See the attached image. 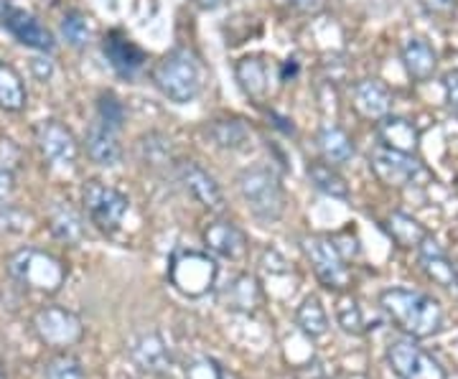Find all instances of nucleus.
Wrapping results in <instances>:
<instances>
[{
    "mask_svg": "<svg viewBox=\"0 0 458 379\" xmlns=\"http://www.w3.org/2000/svg\"><path fill=\"white\" fill-rule=\"evenodd\" d=\"M140 150H143V158L150 165H164L171 161V140H165L158 132H150L146 138H140Z\"/></svg>",
    "mask_w": 458,
    "mask_h": 379,
    "instance_id": "nucleus-34",
    "label": "nucleus"
},
{
    "mask_svg": "<svg viewBox=\"0 0 458 379\" xmlns=\"http://www.w3.org/2000/svg\"><path fill=\"white\" fill-rule=\"evenodd\" d=\"M262 300H265L262 285L250 273L234 275L227 282L225 293H222V303L227 306L229 311H237V314H255L262 306Z\"/></svg>",
    "mask_w": 458,
    "mask_h": 379,
    "instance_id": "nucleus-16",
    "label": "nucleus"
},
{
    "mask_svg": "<svg viewBox=\"0 0 458 379\" xmlns=\"http://www.w3.org/2000/svg\"><path fill=\"white\" fill-rule=\"evenodd\" d=\"M176 173H179V181L183 183V189L197 198L204 209H222L225 206V194L219 189V183L214 179L207 168H201L197 161H181L176 165Z\"/></svg>",
    "mask_w": 458,
    "mask_h": 379,
    "instance_id": "nucleus-14",
    "label": "nucleus"
},
{
    "mask_svg": "<svg viewBox=\"0 0 458 379\" xmlns=\"http://www.w3.org/2000/svg\"><path fill=\"white\" fill-rule=\"evenodd\" d=\"M132 362L138 364L143 372H165L168 364H171V354H168V347H165L164 336L158 331H148V333H140L131 347Z\"/></svg>",
    "mask_w": 458,
    "mask_h": 379,
    "instance_id": "nucleus-18",
    "label": "nucleus"
},
{
    "mask_svg": "<svg viewBox=\"0 0 458 379\" xmlns=\"http://www.w3.org/2000/svg\"><path fill=\"white\" fill-rule=\"evenodd\" d=\"M357 113L369 120H382L393 110V92L379 82V80H361L352 89Z\"/></svg>",
    "mask_w": 458,
    "mask_h": 379,
    "instance_id": "nucleus-17",
    "label": "nucleus"
},
{
    "mask_svg": "<svg viewBox=\"0 0 458 379\" xmlns=\"http://www.w3.org/2000/svg\"><path fill=\"white\" fill-rule=\"evenodd\" d=\"M420 3H423L426 8H430V11H438V13H441V11H448V8L454 5V0H420Z\"/></svg>",
    "mask_w": 458,
    "mask_h": 379,
    "instance_id": "nucleus-42",
    "label": "nucleus"
},
{
    "mask_svg": "<svg viewBox=\"0 0 458 379\" xmlns=\"http://www.w3.org/2000/svg\"><path fill=\"white\" fill-rule=\"evenodd\" d=\"M369 168L375 171V176L387 186H412V183H423L428 179V171L423 164L403 150L387 148V146H377L369 153Z\"/></svg>",
    "mask_w": 458,
    "mask_h": 379,
    "instance_id": "nucleus-8",
    "label": "nucleus"
},
{
    "mask_svg": "<svg viewBox=\"0 0 458 379\" xmlns=\"http://www.w3.org/2000/svg\"><path fill=\"white\" fill-rule=\"evenodd\" d=\"M102 51H105L107 62L120 77H135L146 64V51L123 31L107 33L105 41H102Z\"/></svg>",
    "mask_w": 458,
    "mask_h": 379,
    "instance_id": "nucleus-15",
    "label": "nucleus"
},
{
    "mask_svg": "<svg viewBox=\"0 0 458 379\" xmlns=\"http://www.w3.org/2000/svg\"><path fill=\"white\" fill-rule=\"evenodd\" d=\"M295 326L309 339H321L328 333V314L318 296H306L295 308Z\"/></svg>",
    "mask_w": 458,
    "mask_h": 379,
    "instance_id": "nucleus-26",
    "label": "nucleus"
},
{
    "mask_svg": "<svg viewBox=\"0 0 458 379\" xmlns=\"http://www.w3.org/2000/svg\"><path fill=\"white\" fill-rule=\"evenodd\" d=\"M237 82L245 89L247 97L262 99L267 95V66L260 56H245L234 66Z\"/></svg>",
    "mask_w": 458,
    "mask_h": 379,
    "instance_id": "nucleus-27",
    "label": "nucleus"
},
{
    "mask_svg": "<svg viewBox=\"0 0 458 379\" xmlns=\"http://www.w3.org/2000/svg\"><path fill=\"white\" fill-rule=\"evenodd\" d=\"M49 230L59 242L77 245L84 237V219L80 216V212H77L74 206H69V204H56V206L51 209Z\"/></svg>",
    "mask_w": 458,
    "mask_h": 379,
    "instance_id": "nucleus-24",
    "label": "nucleus"
},
{
    "mask_svg": "<svg viewBox=\"0 0 458 379\" xmlns=\"http://www.w3.org/2000/svg\"><path fill=\"white\" fill-rule=\"evenodd\" d=\"M31 69L36 72V77H38L41 82H47V80L51 77V64L47 62V59H33Z\"/></svg>",
    "mask_w": 458,
    "mask_h": 379,
    "instance_id": "nucleus-41",
    "label": "nucleus"
},
{
    "mask_svg": "<svg viewBox=\"0 0 458 379\" xmlns=\"http://www.w3.org/2000/svg\"><path fill=\"white\" fill-rule=\"evenodd\" d=\"M387 232H390V237H393L394 242L405 249H418L428 237L426 227L418 219H412L410 215H403V212L390 215V219H387Z\"/></svg>",
    "mask_w": 458,
    "mask_h": 379,
    "instance_id": "nucleus-30",
    "label": "nucleus"
},
{
    "mask_svg": "<svg viewBox=\"0 0 458 379\" xmlns=\"http://www.w3.org/2000/svg\"><path fill=\"white\" fill-rule=\"evenodd\" d=\"M377 135L382 140V146L394 150H403V153H415L418 148V140L420 135L415 131V125L405 120V117H382L379 125H377Z\"/></svg>",
    "mask_w": 458,
    "mask_h": 379,
    "instance_id": "nucleus-22",
    "label": "nucleus"
},
{
    "mask_svg": "<svg viewBox=\"0 0 458 379\" xmlns=\"http://www.w3.org/2000/svg\"><path fill=\"white\" fill-rule=\"evenodd\" d=\"M8 273L21 285L38 293H59L66 281V267L51 252L36 248H23L8 257Z\"/></svg>",
    "mask_w": 458,
    "mask_h": 379,
    "instance_id": "nucleus-4",
    "label": "nucleus"
},
{
    "mask_svg": "<svg viewBox=\"0 0 458 379\" xmlns=\"http://www.w3.org/2000/svg\"><path fill=\"white\" fill-rule=\"evenodd\" d=\"M153 82L176 105H189L201 92V66L189 49H174L153 66Z\"/></svg>",
    "mask_w": 458,
    "mask_h": 379,
    "instance_id": "nucleus-3",
    "label": "nucleus"
},
{
    "mask_svg": "<svg viewBox=\"0 0 458 379\" xmlns=\"http://www.w3.org/2000/svg\"><path fill=\"white\" fill-rule=\"evenodd\" d=\"M36 143L41 148V156L56 168H72L80 158V143L74 132L59 120H44L36 128Z\"/></svg>",
    "mask_w": 458,
    "mask_h": 379,
    "instance_id": "nucleus-11",
    "label": "nucleus"
},
{
    "mask_svg": "<svg viewBox=\"0 0 458 379\" xmlns=\"http://www.w3.org/2000/svg\"><path fill=\"white\" fill-rule=\"evenodd\" d=\"M318 150H321V156H324L327 164L342 165L352 161V156H354V143H352V138H349L342 128H336V125H324V128L318 131Z\"/></svg>",
    "mask_w": 458,
    "mask_h": 379,
    "instance_id": "nucleus-25",
    "label": "nucleus"
},
{
    "mask_svg": "<svg viewBox=\"0 0 458 379\" xmlns=\"http://www.w3.org/2000/svg\"><path fill=\"white\" fill-rule=\"evenodd\" d=\"M44 379H84V366L80 357H74L69 351H59L44 366Z\"/></svg>",
    "mask_w": 458,
    "mask_h": 379,
    "instance_id": "nucleus-32",
    "label": "nucleus"
},
{
    "mask_svg": "<svg viewBox=\"0 0 458 379\" xmlns=\"http://www.w3.org/2000/svg\"><path fill=\"white\" fill-rule=\"evenodd\" d=\"M291 5L295 11L306 13V16H318L328 5V0H291Z\"/></svg>",
    "mask_w": 458,
    "mask_h": 379,
    "instance_id": "nucleus-39",
    "label": "nucleus"
},
{
    "mask_svg": "<svg viewBox=\"0 0 458 379\" xmlns=\"http://www.w3.org/2000/svg\"><path fill=\"white\" fill-rule=\"evenodd\" d=\"M303 252L311 263L316 278L321 281L324 288L328 291H344L352 275H349V267H346V260L339 252V248L334 245L331 237H321V234H311L303 240Z\"/></svg>",
    "mask_w": 458,
    "mask_h": 379,
    "instance_id": "nucleus-7",
    "label": "nucleus"
},
{
    "mask_svg": "<svg viewBox=\"0 0 458 379\" xmlns=\"http://www.w3.org/2000/svg\"><path fill=\"white\" fill-rule=\"evenodd\" d=\"M387 362L400 379H448L443 364L418 347L415 339H397L387 347Z\"/></svg>",
    "mask_w": 458,
    "mask_h": 379,
    "instance_id": "nucleus-9",
    "label": "nucleus"
},
{
    "mask_svg": "<svg viewBox=\"0 0 458 379\" xmlns=\"http://www.w3.org/2000/svg\"><path fill=\"white\" fill-rule=\"evenodd\" d=\"M33 331L41 344L51 349L74 347L84 336V324L74 311L64 306H44L33 314Z\"/></svg>",
    "mask_w": 458,
    "mask_h": 379,
    "instance_id": "nucleus-6",
    "label": "nucleus"
},
{
    "mask_svg": "<svg viewBox=\"0 0 458 379\" xmlns=\"http://www.w3.org/2000/svg\"><path fill=\"white\" fill-rule=\"evenodd\" d=\"M33 216L16 204L0 201V234H23L31 230Z\"/></svg>",
    "mask_w": 458,
    "mask_h": 379,
    "instance_id": "nucleus-33",
    "label": "nucleus"
},
{
    "mask_svg": "<svg viewBox=\"0 0 458 379\" xmlns=\"http://www.w3.org/2000/svg\"><path fill=\"white\" fill-rule=\"evenodd\" d=\"M443 87H445V102H448V107L458 115V69L445 74Z\"/></svg>",
    "mask_w": 458,
    "mask_h": 379,
    "instance_id": "nucleus-38",
    "label": "nucleus"
},
{
    "mask_svg": "<svg viewBox=\"0 0 458 379\" xmlns=\"http://www.w3.org/2000/svg\"><path fill=\"white\" fill-rule=\"evenodd\" d=\"M418 252H420V265L430 281H436L443 288H458V265L448 260V255L430 234L423 240Z\"/></svg>",
    "mask_w": 458,
    "mask_h": 379,
    "instance_id": "nucleus-21",
    "label": "nucleus"
},
{
    "mask_svg": "<svg viewBox=\"0 0 458 379\" xmlns=\"http://www.w3.org/2000/svg\"><path fill=\"white\" fill-rule=\"evenodd\" d=\"M237 189L255 219H260L265 224L283 219L288 201H285V189L273 168L250 165L237 176Z\"/></svg>",
    "mask_w": 458,
    "mask_h": 379,
    "instance_id": "nucleus-2",
    "label": "nucleus"
},
{
    "mask_svg": "<svg viewBox=\"0 0 458 379\" xmlns=\"http://www.w3.org/2000/svg\"><path fill=\"white\" fill-rule=\"evenodd\" d=\"M99 122H105V125H110L113 131H120L123 128V122H125V107H123V102L114 97L113 92H105L102 97H99Z\"/></svg>",
    "mask_w": 458,
    "mask_h": 379,
    "instance_id": "nucleus-36",
    "label": "nucleus"
},
{
    "mask_svg": "<svg viewBox=\"0 0 458 379\" xmlns=\"http://www.w3.org/2000/svg\"><path fill=\"white\" fill-rule=\"evenodd\" d=\"M29 102L23 80L16 69L5 62H0V110L5 113H21Z\"/></svg>",
    "mask_w": 458,
    "mask_h": 379,
    "instance_id": "nucleus-28",
    "label": "nucleus"
},
{
    "mask_svg": "<svg viewBox=\"0 0 458 379\" xmlns=\"http://www.w3.org/2000/svg\"><path fill=\"white\" fill-rule=\"evenodd\" d=\"M306 173H309V181L313 183V189H318L321 194L331 198H349V186L344 181V176L327 161L309 164Z\"/></svg>",
    "mask_w": 458,
    "mask_h": 379,
    "instance_id": "nucleus-29",
    "label": "nucleus"
},
{
    "mask_svg": "<svg viewBox=\"0 0 458 379\" xmlns=\"http://www.w3.org/2000/svg\"><path fill=\"white\" fill-rule=\"evenodd\" d=\"M62 33L64 38L74 46V49H82L89 44V23L82 13H69L62 21Z\"/></svg>",
    "mask_w": 458,
    "mask_h": 379,
    "instance_id": "nucleus-35",
    "label": "nucleus"
},
{
    "mask_svg": "<svg viewBox=\"0 0 458 379\" xmlns=\"http://www.w3.org/2000/svg\"><path fill=\"white\" fill-rule=\"evenodd\" d=\"M216 260L199 249H179L168 265V281L186 298L207 296L216 282Z\"/></svg>",
    "mask_w": 458,
    "mask_h": 379,
    "instance_id": "nucleus-5",
    "label": "nucleus"
},
{
    "mask_svg": "<svg viewBox=\"0 0 458 379\" xmlns=\"http://www.w3.org/2000/svg\"><path fill=\"white\" fill-rule=\"evenodd\" d=\"M456 191H458V181H456Z\"/></svg>",
    "mask_w": 458,
    "mask_h": 379,
    "instance_id": "nucleus-44",
    "label": "nucleus"
},
{
    "mask_svg": "<svg viewBox=\"0 0 458 379\" xmlns=\"http://www.w3.org/2000/svg\"><path fill=\"white\" fill-rule=\"evenodd\" d=\"M194 5H199V8H204V11H209V8H216L222 0H191Z\"/></svg>",
    "mask_w": 458,
    "mask_h": 379,
    "instance_id": "nucleus-43",
    "label": "nucleus"
},
{
    "mask_svg": "<svg viewBox=\"0 0 458 379\" xmlns=\"http://www.w3.org/2000/svg\"><path fill=\"white\" fill-rule=\"evenodd\" d=\"M207 135L222 150H245L252 140V132L242 120H214L207 125Z\"/></svg>",
    "mask_w": 458,
    "mask_h": 379,
    "instance_id": "nucleus-23",
    "label": "nucleus"
},
{
    "mask_svg": "<svg viewBox=\"0 0 458 379\" xmlns=\"http://www.w3.org/2000/svg\"><path fill=\"white\" fill-rule=\"evenodd\" d=\"M82 204L89 219L98 224L102 232L120 230L123 219L131 209V201L117 189L102 181H89L82 189Z\"/></svg>",
    "mask_w": 458,
    "mask_h": 379,
    "instance_id": "nucleus-10",
    "label": "nucleus"
},
{
    "mask_svg": "<svg viewBox=\"0 0 458 379\" xmlns=\"http://www.w3.org/2000/svg\"><path fill=\"white\" fill-rule=\"evenodd\" d=\"M186 377L189 379H222V372H219V366L209 359H201V362L191 364L189 366V372H186Z\"/></svg>",
    "mask_w": 458,
    "mask_h": 379,
    "instance_id": "nucleus-37",
    "label": "nucleus"
},
{
    "mask_svg": "<svg viewBox=\"0 0 458 379\" xmlns=\"http://www.w3.org/2000/svg\"><path fill=\"white\" fill-rule=\"evenodd\" d=\"M201 240L209 248V252H214L216 257L232 260V263L245 260L247 249H250V240H247L245 232L227 219H214L212 224H207Z\"/></svg>",
    "mask_w": 458,
    "mask_h": 379,
    "instance_id": "nucleus-13",
    "label": "nucleus"
},
{
    "mask_svg": "<svg viewBox=\"0 0 458 379\" xmlns=\"http://www.w3.org/2000/svg\"><path fill=\"white\" fill-rule=\"evenodd\" d=\"M334 314H336V324L342 326L344 333H349V336H361V333L367 331L360 300H357L354 296L344 293V296L336 298Z\"/></svg>",
    "mask_w": 458,
    "mask_h": 379,
    "instance_id": "nucleus-31",
    "label": "nucleus"
},
{
    "mask_svg": "<svg viewBox=\"0 0 458 379\" xmlns=\"http://www.w3.org/2000/svg\"><path fill=\"white\" fill-rule=\"evenodd\" d=\"M84 148H87V156L92 158V164L98 165H114L120 164V158H123L117 131H113L110 125H105L99 120L89 125L87 138H84Z\"/></svg>",
    "mask_w": 458,
    "mask_h": 379,
    "instance_id": "nucleus-19",
    "label": "nucleus"
},
{
    "mask_svg": "<svg viewBox=\"0 0 458 379\" xmlns=\"http://www.w3.org/2000/svg\"><path fill=\"white\" fill-rule=\"evenodd\" d=\"M13 191H16V176H13V171L5 168V165H0V201H5Z\"/></svg>",
    "mask_w": 458,
    "mask_h": 379,
    "instance_id": "nucleus-40",
    "label": "nucleus"
},
{
    "mask_svg": "<svg viewBox=\"0 0 458 379\" xmlns=\"http://www.w3.org/2000/svg\"><path fill=\"white\" fill-rule=\"evenodd\" d=\"M403 64H405V72H408L412 82H428L436 74L438 56H436V51L426 38L410 36L408 41L403 44Z\"/></svg>",
    "mask_w": 458,
    "mask_h": 379,
    "instance_id": "nucleus-20",
    "label": "nucleus"
},
{
    "mask_svg": "<svg viewBox=\"0 0 458 379\" xmlns=\"http://www.w3.org/2000/svg\"><path fill=\"white\" fill-rule=\"evenodd\" d=\"M379 306L397 329L410 339H430L443 329V308L436 298L410 288H387L379 293Z\"/></svg>",
    "mask_w": 458,
    "mask_h": 379,
    "instance_id": "nucleus-1",
    "label": "nucleus"
},
{
    "mask_svg": "<svg viewBox=\"0 0 458 379\" xmlns=\"http://www.w3.org/2000/svg\"><path fill=\"white\" fill-rule=\"evenodd\" d=\"M0 21H3V26L16 36L23 46H29V49L44 51V54H47V51H54V46H56L54 33H51L38 18L33 16V13L23 11V8H16V5H8V3H5V5L0 8Z\"/></svg>",
    "mask_w": 458,
    "mask_h": 379,
    "instance_id": "nucleus-12",
    "label": "nucleus"
}]
</instances>
